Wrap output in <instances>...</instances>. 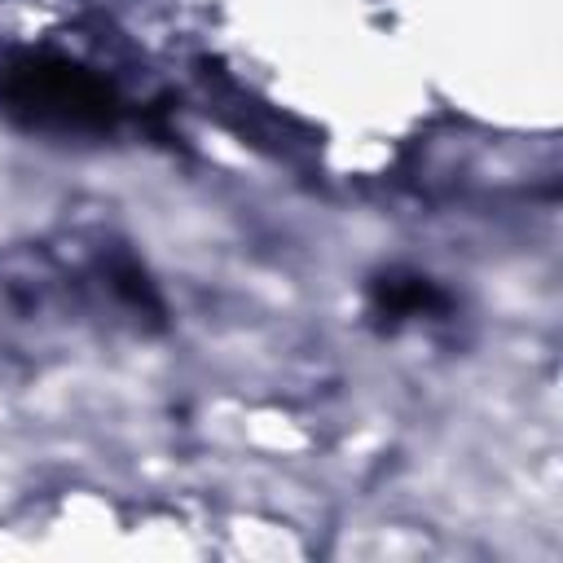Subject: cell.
Instances as JSON below:
<instances>
[{
    "label": "cell",
    "mask_w": 563,
    "mask_h": 563,
    "mask_svg": "<svg viewBox=\"0 0 563 563\" xmlns=\"http://www.w3.org/2000/svg\"><path fill=\"white\" fill-rule=\"evenodd\" d=\"M4 97L18 114H26L31 123H48V128L101 132V128H114V119H119V101H114L110 84L66 57L13 62V70L4 79Z\"/></svg>",
    "instance_id": "cell-1"
},
{
    "label": "cell",
    "mask_w": 563,
    "mask_h": 563,
    "mask_svg": "<svg viewBox=\"0 0 563 563\" xmlns=\"http://www.w3.org/2000/svg\"><path fill=\"white\" fill-rule=\"evenodd\" d=\"M374 303L378 312H391V317H405V312H422V308H440V290L427 282V277H383L374 286Z\"/></svg>",
    "instance_id": "cell-2"
}]
</instances>
